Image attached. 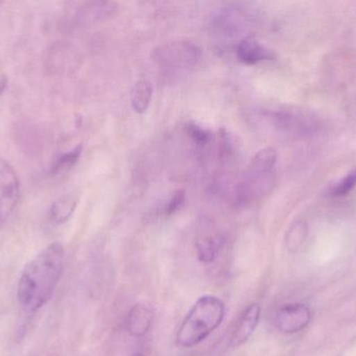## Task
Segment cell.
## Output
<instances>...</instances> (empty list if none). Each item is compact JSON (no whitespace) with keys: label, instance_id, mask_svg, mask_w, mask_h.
I'll use <instances>...</instances> for the list:
<instances>
[{"label":"cell","instance_id":"cell-1","mask_svg":"<svg viewBox=\"0 0 356 356\" xmlns=\"http://www.w3.org/2000/svg\"><path fill=\"white\" fill-rule=\"evenodd\" d=\"M65 249L52 242L27 263L21 274L17 297L21 307L35 313L51 298L64 270Z\"/></svg>","mask_w":356,"mask_h":356},{"label":"cell","instance_id":"cell-2","mask_svg":"<svg viewBox=\"0 0 356 356\" xmlns=\"http://www.w3.org/2000/svg\"><path fill=\"white\" fill-rule=\"evenodd\" d=\"M225 318V304L213 295L199 297L180 324L177 344L192 348L207 340Z\"/></svg>","mask_w":356,"mask_h":356},{"label":"cell","instance_id":"cell-3","mask_svg":"<svg viewBox=\"0 0 356 356\" xmlns=\"http://www.w3.org/2000/svg\"><path fill=\"white\" fill-rule=\"evenodd\" d=\"M152 58L166 68H191L200 61L201 49L194 42L179 40L159 46L152 52Z\"/></svg>","mask_w":356,"mask_h":356},{"label":"cell","instance_id":"cell-4","mask_svg":"<svg viewBox=\"0 0 356 356\" xmlns=\"http://www.w3.org/2000/svg\"><path fill=\"white\" fill-rule=\"evenodd\" d=\"M20 198V182L14 167L0 158V227L16 208Z\"/></svg>","mask_w":356,"mask_h":356},{"label":"cell","instance_id":"cell-5","mask_svg":"<svg viewBox=\"0 0 356 356\" xmlns=\"http://www.w3.org/2000/svg\"><path fill=\"white\" fill-rule=\"evenodd\" d=\"M224 238L209 222L202 221L195 238L198 261L203 265L215 263L223 248Z\"/></svg>","mask_w":356,"mask_h":356},{"label":"cell","instance_id":"cell-6","mask_svg":"<svg viewBox=\"0 0 356 356\" xmlns=\"http://www.w3.org/2000/svg\"><path fill=\"white\" fill-rule=\"evenodd\" d=\"M312 319L311 309L301 303L288 304L278 309L274 319L276 328L286 334L302 332Z\"/></svg>","mask_w":356,"mask_h":356},{"label":"cell","instance_id":"cell-7","mask_svg":"<svg viewBox=\"0 0 356 356\" xmlns=\"http://www.w3.org/2000/svg\"><path fill=\"white\" fill-rule=\"evenodd\" d=\"M261 316V307L259 303H252L249 305L243 311L232 330L229 341L230 346L240 347L245 344L254 334L255 330L259 326Z\"/></svg>","mask_w":356,"mask_h":356},{"label":"cell","instance_id":"cell-8","mask_svg":"<svg viewBox=\"0 0 356 356\" xmlns=\"http://www.w3.org/2000/svg\"><path fill=\"white\" fill-rule=\"evenodd\" d=\"M154 311L148 305L138 303L129 309L125 328L133 338H143L154 325Z\"/></svg>","mask_w":356,"mask_h":356},{"label":"cell","instance_id":"cell-9","mask_svg":"<svg viewBox=\"0 0 356 356\" xmlns=\"http://www.w3.org/2000/svg\"><path fill=\"white\" fill-rule=\"evenodd\" d=\"M236 54L238 60L246 65H255L264 61L275 59V54L273 52L261 45L252 37L241 40L236 45Z\"/></svg>","mask_w":356,"mask_h":356},{"label":"cell","instance_id":"cell-10","mask_svg":"<svg viewBox=\"0 0 356 356\" xmlns=\"http://www.w3.org/2000/svg\"><path fill=\"white\" fill-rule=\"evenodd\" d=\"M152 83L147 79H140L131 89V100L134 111L138 114H144L149 108L152 100Z\"/></svg>","mask_w":356,"mask_h":356},{"label":"cell","instance_id":"cell-11","mask_svg":"<svg viewBox=\"0 0 356 356\" xmlns=\"http://www.w3.org/2000/svg\"><path fill=\"white\" fill-rule=\"evenodd\" d=\"M116 2L99 1L90 2L81 10L79 17L85 22H96L110 18L116 13Z\"/></svg>","mask_w":356,"mask_h":356},{"label":"cell","instance_id":"cell-12","mask_svg":"<svg viewBox=\"0 0 356 356\" xmlns=\"http://www.w3.org/2000/svg\"><path fill=\"white\" fill-rule=\"evenodd\" d=\"M77 203L79 201H77L76 196H71V194L62 196L50 207V219L56 224L66 223L74 213Z\"/></svg>","mask_w":356,"mask_h":356},{"label":"cell","instance_id":"cell-13","mask_svg":"<svg viewBox=\"0 0 356 356\" xmlns=\"http://www.w3.org/2000/svg\"><path fill=\"white\" fill-rule=\"evenodd\" d=\"M277 161V154L272 148H266L257 152L249 165V173H273L274 167Z\"/></svg>","mask_w":356,"mask_h":356},{"label":"cell","instance_id":"cell-14","mask_svg":"<svg viewBox=\"0 0 356 356\" xmlns=\"http://www.w3.org/2000/svg\"><path fill=\"white\" fill-rule=\"evenodd\" d=\"M307 236V226L303 222H296L289 228L288 232L286 234V249L290 252L295 253L299 250L305 244V238Z\"/></svg>","mask_w":356,"mask_h":356},{"label":"cell","instance_id":"cell-15","mask_svg":"<svg viewBox=\"0 0 356 356\" xmlns=\"http://www.w3.org/2000/svg\"><path fill=\"white\" fill-rule=\"evenodd\" d=\"M81 152H83V146H75L74 148H72V150H69V152L60 155V156L54 161V165H52L51 173L58 175V173H65V171L72 169V167L79 162Z\"/></svg>","mask_w":356,"mask_h":356},{"label":"cell","instance_id":"cell-16","mask_svg":"<svg viewBox=\"0 0 356 356\" xmlns=\"http://www.w3.org/2000/svg\"><path fill=\"white\" fill-rule=\"evenodd\" d=\"M186 132L195 144L201 146H207L213 138V135L209 130L204 129L195 121L186 123Z\"/></svg>","mask_w":356,"mask_h":356},{"label":"cell","instance_id":"cell-17","mask_svg":"<svg viewBox=\"0 0 356 356\" xmlns=\"http://www.w3.org/2000/svg\"><path fill=\"white\" fill-rule=\"evenodd\" d=\"M356 187V169L343 178L340 182L336 184L330 190V194L334 198H342L350 194Z\"/></svg>","mask_w":356,"mask_h":356},{"label":"cell","instance_id":"cell-18","mask_svg":"<svg viewBox=\"0 0 356 356\" xmlns=\"http://www.w3.org/2000/svg\"><path fill=\"white\" fill-rule=\"evenodd\" d=\"M184 203H186V192L184 189L177 190L172 198L169 201L168 204H167L165 213L168 217L175 215L177 211H179L184 207Z\"/></svg>","mask_w":356,"mask_h":356},{"label":"cell","instance_id":"cell-19","mask_svg":"<svg viewBox=\"0 0 356 356\" xmlns=\"http://www.w3.org/2000/svg\"><path fill=\"white\" fill-rule=\"evenodd\" d=\"M8 87V77L3 71L0 70V95L3 93L4 90Z\"/></svg>","mask_w":356,"mask_h":356},{"label":"cell","instance_id":"cell-20","mask_svg":"<svg viewBox=\"0 0 356 356\" xmlns=\"http://www.w3.org/2000/svg\"><path fill=\"white\" fill-rule=\"evenodd\" d=\"M133 356H145L143 353H134Z\"/></svg>","mask_w":356,"mask_h":356},{"label":"cell","instance_id":"cell-21","mask_svg":"<svg viewBox=\"0 0 356 356\" xmlns=\"http://www.w3.org/2000/svg\"><path fill=\"white\" fill-rule=\"evenodd\" d=\"M0 4H1V2H0Z\"/></svg>","mask_w":356,"mask_h":356}]
</instances>
